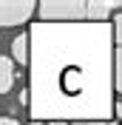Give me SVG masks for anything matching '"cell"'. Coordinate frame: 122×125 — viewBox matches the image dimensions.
Instances as JSON below:
<instances>
[{
  "mask_svg": "<svg viewBox=\"0 0 122 125\" xmlns=\"http://www.w3.org/2000/svg\"><path fill=\"white\" fill-rule=\"evenodd\" d=\"M0 125H20V122H17V119H11V117H3V119H0Z\"/></svg>",
  "mask_w": 122,
  "mask_h": 125,
  "instance_id": "obj_8",
  "label": "cell"
},
{
  "mask_svg": "<svg viewBox=\"0 0 122 125\" xmlns=\"http://www.w3.org/2000/svg\"><path fill=\"white\" fill-rule=\"evenodd\" d=\"M34 11H40V6L34 0H3L0 3V26L3 29L23 26Z\"/></svg>",
  "mask_w": 122,
  "mask_h": 125,
  "instance_id": "obj_2",
  "label": "cell"
},
{
  "mask_svg": "<svg viewBox=\"0 0 122 125\" xmlns=\"http://www.w3.org/2000/svg\"><path fill=\"white\" fill-rule=\"evenodd\" d=\"M40 17L51 20H88V3L82 0H43L40 3Z\"/></svg>",
  "mask_w": 122,
  "mask_h": 125,
  "instance_id": "obj_1",
  "label": "cell"
},
{
  "mask_svg": "<svg viewBox=\"0 0 122 125\" xmlns=\"http://www.w3.org/2000/svg\"><path fill=\"white\" fill-rule=\"evenodd\" d=\"M11 85H14V60L11 54H6L0 60V91H11Z\"/></svg>",
  "mask_w": 122,
  "mask_h": 125,
  "instance_id": "obj_5",
  "label": "cell"
},
{
  "mask_svg": "<svg viewBox=\"0 0 122 125\" xmlns=\"http://www.w3.org/2000/svg\"><path fill=\"white\" fill-rule=\"evenodd\" d=\"M122 11V0H88V20L94 23H105L111 11Z\"/></svg>",
  "mask_w": 122,
  "mask_h": 125,
  "instance_id": "obj_3",
  "label": "cell"
},
{
  "mask_svg": "<svg viewBox=\"0 0 122 125\" xmlns=\"http://www.w3.org/2000/svg\"><path fill=\"white\" fill-rule=\"evenodd\" d=\"M114 37L122 46V11H116V17H114Z\"/></svg>",
  "mask_w": 122,
  "mask_h": 125,
  "instance_id": "obj_7",
  "label": "cell"
},
{
  "mask_svg": "<svg viewBox=\"0 0 122 125\" xmlns=\"http://www.w3.org/2000/svg\"><path fill=\"white\" fill-rule=\"evenodd\" d=\"M114 85L122 94V46L116 48V54H114Z\"/></svg>",
  "mask_w": 122,
  "mask_h": 125,
  "instance_id": "obj_6",
  "label": "cell"
},
{
  "mask_svg": "<svg viewBox=\"0 0 122 125\" xmlns=\"http://www.w3.org/2000/svg\"><path fill=\"white\" fill-rule=\"evenodd\" d=\"M29 43H31V34H17L11 43V60L17 65H29Z\"/></svg>",
  "mask_w": 122,
  "mask_h": 125,
  "instance_id": "obj_4",
  "label": "cell"
}]
</instances>
